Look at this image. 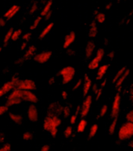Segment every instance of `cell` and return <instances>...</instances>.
<instances>
[{
    "mask_svg": "<svg viewBox=\"0 0 133 151\" xmlns=\"http://www.w3.org/2000/svg\"><path fill=\"white\" fill-rule=\"evenodd\" d=\"M61 122L62 121L58 116L48 113L47 117H45L43 122V129L49 132L52 137H56L58 132V127L61 124Z\"/></svg>",
    "mask_w": 133,
    "mask_h": 151,
    "instance_id": "1",
    "label": "cell"
},
{
    "mask_svg": "<svg viewBox=\"0 0 133 151\" xmlns=\"http://www.w3.org/2000/svg\"><path fill=\"white\" fill-rule=\"evenodd\" d=\"M133 136V123L125 122L122 124L118 131V139L121 141L129 139Z\"/></svg>",
    "mask_w": 133,
    "mask_h": 151,
    "instance_id": "2",
    "label": "cell"
},
{
    "mask_svg": "<svg viewBox=\"0 0 133 151\" xmlns=\"http://www.w3.org/2000/svg\"><path fill=\"white\" fill-rule=\"evenodd\" d=\"M58 75L62 77V83L66 85L73 80L75 75V69L71 66H68L62 68L59 71Z\"/></svg>",
    "mask_w": 133,
    "mask_h": 151,
    "instance_id": "3",
    "label": "cell"
},
{
    "mask_svg": "<svg viewBox=\"0 0 133 151\" xmlns=\"http://www.w3.org/2000/svg\"><path fill=\"white\" fill-rule=\"evenodd\" d=\"M22 98H21V90L18 88H15L13 90L10 95L7 97L6 99V106H11L14 105H18L21 104L22 102Z\"/></svg>",
    "mask_w": 133,
    "mask_h": 151,
    "instance_id": "4",
    "label": "cell"
},
{
    "mask_svg": "<svg viewBox=\"0 0 133 151\" xmlns=\"http://www.w3.org/2000/svg\"><path fill=\"white\" fill-rule=\"evenodd\" d=\"M104 57V50L103 48H99L97 50L96 57L91 60V62L88 63V68L90 70H96V68H99V62L103 60Z\"/></svg>",
    "mask_w": 133,
    "mask_h": 151,
    "instance_id": "5",
    "label": "cell"
},
{
    "mask_svg": "<svg viewBox=\"0 0 133 151\" xmlns=\"http://www.w3.org/2000/svg\"><path fill=\"white\" fill-rule=\"evenodd\" d=\"M120 107H121V95L119 93H117L115 95L112 107H111V116L112 118H114V119L117 118L120 113Z\"/></svg>",
    "mask_w": 133,
    "mask_h": 151,
    "instance_id": "6",
    "label": "cell"
},
{
    "mask_svg": "<svg viewBox=\"0 0 133 151\" xmlns=\"http://www.w3.org/2000/svg\"><path fill=\"white\" fill-rule=\"evenodd\" d=\"M36 84L32 79H24L20 80L17 88L20 90L33 91L36 89Z\"/></svg>",
    "mask_w": 133,
    "mask_h": 151,
    "instance_id": "7",
    "label": "cell"
},
{
    "mask_svg": "<svg viewBox=\"0 0 133 151\" xmlns=\"http://www.w3.org/2000/svg\"><path fill=\"white\" fill-rule=\"evenodd\" d=\"M92 102H93V98L91 96H87L86 98L85 99L84 102L82 103V105L81 106V110H80V116L82 118L86 117L89 113L90 111L91 105H92Z\"/></svg>",
    "mask_w": 133,
    "mask_h": 151,
    "instance_id": "8",
    "label": "cell"
},
{
    "mask_svg": "<svg viewBox=\"0 0 133 151\" xmlns=\"http://www.w3.org/2000/svg\"><path fill=\"white\" fill-rule=\"evenodd\" d=\"M52 54V51H44L34 56V60L39 63H45L51 58Z\"/></svg>",
    "mask_w": 133,
    "mask_h": 151,
    "instance_id": "9",
    "label": "cell"
},
{
    "mask_svg": "<svg viewBox=\"0 0 133 151\" xmlns=\"http://www.w3.org/2000/svg\"><path fill=\"white\" fill-rule=\"evenodd\" d=\"M21 98L23 100L30 102L32 104H36L38 101V98L37 97V96L32 93V91L21 90Z\"/></svg>",
    "mask_w": 133,
    "mask_h": 151,
    "instance_id": "10",
    "label": "cell"
},
{
    "mask_svg": "<svg viewBox=\"0 0 133 151\" xmlns=\"http://www.w3.org/2000/svg\"><path fill=\"white\" fill-rule=\"evenodd\" d=\"M63 110H64V107H63L61 104H58V103H52V104H50L49 106V112L48 113L52 114L53 115H56V116H60L63 113Z\"/></svg>",
    "mask_w": 133,
    "mask_h": 151,
    "instance_id": "11",
    "label": "cell"
},
{
    "mask_svg": "<svg viewBox=\"0 0 133 151\" xmlns=\"http://www.w3.org/2000/svg\"><path fill=\"white\" fill-rule=\"evenodd\" d=\"M27 117L31 122H37L38 120V109L34 104H31L27 110Z\"/></svg>",
    "mask_w": 133,
    "mask_h": 151,
    "instance_id": "12",
    "label": "cell"
},
{
    "mask_svg": "<svg viewBox=\"0 0 133 151\" xmlns=\"http://www.w3.org/2000/svg\"><path fill=\"white\" fill-rule=\"evenodd\" d=\"M76 38V34L75 32H70L69 34H68L64 38V42H63V49H68L70 45L75 42Z\"/></svg>",
    "mask_w": 133,
    "mask_h": 151,
    "instance_id": "13",
    "label": "cell"
},
{
    "mask_svg": "<svg viewBox=\"0 0 133 151\" xmlns=\"http://www.w3.org/2000/svg\"><path fill=\"white\" fill-rule=\"evenodd\" d=\"M96 48V44L93 42V41H88L86 44V50H85V54H86V59L90 58L93 56L94 50Z\"/></svg>",
    "mask_w": 133,
    "mask_h": 151,
    "instance_id": "14",
    "label": "cell"
},
{
    "mask_svg": "<svg viewBox=\"0 0 133 151\" xmlns=\"http://www.w3.org/2000/svg\"><path fill=\"white\" fill-rule=\"evenodd\" d=\"M14 86L13 82H12V81H7L6 83H5L4 85L1 87V88H0V98L2 96H3L6 94V93H9V92H10V90L14 89Z\"/></svg>",
    "mask_w": 133,
    "mask_h": 151,
    "instance_id": "15",
    "label": "cell"
},
{
    "mask_svg": "<svg viewBox=\"0 0 133 151\" xmlns=\"http://www.w3.org/2000/svg\"><path fill=\"white\" fill-rule=\"evenodd\" d=\"M92 80L90 79V78L88 76V75H85L84 77V85H83V95L84 96H86L88 94L89 90L91 89V87H92Z\"/></svg>",
    "mask_w": 133,
    "mask_h": 151,
    "instance_id": "16",
    "label": "cell"
},
{
    "mask_svg": "<svg viewBox=\"0 0 133 151\" xmlns=\"http://www.w3.org/2000/svg\"><path fill=\"white\" fill-rule=\"evenodd\" d=\"M19 10H20V6H17V5H14V6H12L8 9V11H6V13L4 14V17L7 19V20H9V19H11L12 17H14Z\"/></svg>",
    "mask_w": 133,
    "mask_h": 151,
    "instance_id": "17",
    "label": "cell"
},
{
    "mask_svg": "<svg viewBox=\"0 0 133 151\" xmlns=\"http://www.w3.org/2000/svg\"><path fill=\"white\" fill-rule=\"evenodd\" d=\"M36 47L35 46V45H31L29 47V49L25 52L24 55V57H23V59L24 60V61L28 60L32 58L33 56H34L35 52H36Z\"/></svg>",
    "mask_w": 133,
    "mask_h": 151,
    "instance_id": "18",
    "label": "cell"
},
{
    "mask_svg": "<svg viewBox=\"0 0 133 151\" xmlns=\"http://www.w3.org/2000/svg\"><path fill=\"white\" fill-rule=\"evenodd\" d=\"M108 68V64H104V65H102L101 67H99V69H98V71H97L96 80H101L103 78V77L104 76V75L106 73Z\"/></svg>",
    "mask_w": 133,
    "mask_h": 151,
    "instance_id": "19",
    "label": "cell"
},
{
    "mask_svg": "<svg viewBox=\"0 0 133 151\" xmlns=\"http://www.w3.org/2000/svg\"><path fill=\"white\" fill-rule=\"evenodd\" d=\"M97 33H98V28H97L96 23L95 20L92 21L90 24V28H89V32H88V36L90 38H95L96 37Z\"/></svg>",
    "mask_w": 133,
    "mask_h": 151,
    "instance_id": "20",
    "label": "cell"
},
{
    "mask_svg": "<svg viewBox=\"0 0 133 151\" xmlns=\"http://www.w3.org/2000/svg\"><path fill=\"white\" fill-rule=\"evenodd\" d=\"M53 26H54V24H53V23L52 22L50 23V24H48L47 26L43 29L42 32L40 33V35H39V39H42V38H45V37L49 33H50V31L52 29Z\"/></svg>",
    "mask_w": 133,
    "mask_h": 151,
    "instance_id": "21",
    "label": "cell"
},
{
    "mask_svg": "<svg viewBox=\"0 0 133 151\" xmlns=\"http://www.w3.org/2000/svg\"><path fill=\"white\" fill-rule=\"evenodd\" d=\"M129 74H130V70H129V69H127L126 70H125V72L122 75V76L118 80H117V81H116V83H115V87L116 88H120V87H121V85L122 83L124 82V81L125 80V78H126L127 77L129 76Z\"/></svg>",
    "mask_w": 133,
    "mask_h": 151,
    "instance_id": "22",
    "label": "cell"
},
{
    "mask_svg": "<svg viewBox=\"0 0 133 151\" xmlns=\"http://www.w3.org/2000/svg\"><path fill=\"white\" fill-rule=\"evenodd\" d=\"M9 116L10 117V119L17 124H21L23 122V117L20 114H16L14 113H9Z\"/></svg>",
    "mask_w": 133,
    "mask_h": 151,
    "instance_id": "23",
    "label": "cell"
},
{
    "mask_svg": "<svg viewBox=\"0 0 133 151\" xmlns=\"http://www.w3.org/2000/svg\"><path fill=\"white\" fill-rule=\"evenodd\" d=\"M52 0H50V1H48L47 3L45 4V6H44V8H43L42 11L41 12V16H42V17L46 16V14L51 11V7H52Z\"/></svg>",
    "mask_w": 133,
    "mask_h": 151,
    "instance_id": "24",
    "label": "cell"
},
{
    "mask_svg": "<svg viewBox=\"0 0 133 151\" xmlns=\"http://www.w3.org/2000/svg\"><path fill=\"white\" fill-rule=\"evenodd\" d=\"M87 126V122L85 119H81L80 122L78 124V128H77V132L78 133L83 132Z\"/></svg>",
    "mask_w": 133,
    "mask_h": 151,
    "instance_id": "25",
    "label": "cell"
},
{
    "mask_svg": "<svg viewBox=\"0 0 133 151\" xmlns=\"http://www.w3.org/2000/svg\"><path fill=\"white\" fill-rule=\"evenodd\" d=\"M126 70L127 69L125 67H123V68H121V69H120V70L117 71V73L116 74V75H115L114 78V80H113V83H116V81H117V80H118V79H119L122 76V75H123V74L125 72V70Z\"/></svg>",
    "mask_w": 133,
    "mask_h": 151,
    "instance_id": "26",
    "label": "cell"
},
{
    "mask_svg": "<svg viewBox=\"0 0 133 151\" xmlns=\"http://www.w3.org/2000/svg\"><path fill=\"white\" fill-rule=\"evenodd\" d=\"M97 131H98V125L96 124H93V126L91 127L90 131H89V134H88V139H92L96 135Z\"/></svg>",
    "mask_w": 133,
    "mask_h": 151,
    "instance_id": "27",
    "label": "cell"
},
{
    "mask_svg": "<svg viewBox=\"0 0 133 151\" xmlns=\"http://www.w3.org/2000/svg\"><path fill=\"white\" fill-rule=\"evenodd\" d=\"M13 33H14V28L13 27H11L10 29L7 32L6 35H5V38H4V40H3V42H4V43L6 45L7 42H9L10 39L12 38V35H13Z\"/></svg>",
    "mask_w": 133,
    "mask_h": 151,
    "instance_id": "28",
    "label": "cell"
},
{
    "mask_svg": "<svg viewBox=\"0 0 133 151\" xmlns=\"http://www.w3.org/2000/svg\"><path fill=\"white\" fill-rule=\"evenodd\" d=\"M117 118H114L112 123L111 124L110 127H109V133L110 135H113L116 129V126H117Z\"/></svg>",
    "mask_w": 133,
    "mask_h": 151,
    "instance_id": "29",
    "label": "cell"
},
{
    "mask_svg": "<svg viewBox=\"0 0 133 151\" xmlns=\"http://www.w3.org/2000/svg\"><path fill=\"white\" fill-rule=\"evenodd\" d=\"M21 34H22V30L21 29H17L16 30V31H14V33H13V35H12L11 39L14 41V42H15V41H17L19 37L21 35Z\"/></svg>",
    "mask_w": 133,
    "mask_h": 151,
    "instance_id": "30",
    "label": "cell"
},
{
    "mask_svg": "<svg viewBox=\"0 0 133 151\" xmlns=\"http://www.w3.org/2000/svg\"><path fill=\"white\" fill-rule=\"evenodd\" d=\"M105 19H106V17H105V14L104 13L99 12V14L96 15L97 22L99 23V24H103L105 21Z\"/></svg>",
    "mask_w": 133,
    "mask_h": 151,
    "instance_id": "31",
    "label": "cell"
},
{
    "mask_svg": "<svg viewBox=\"0 0 133 151\" xmlns=\"http://www.w3.org/2000/svg\"><path fill=\"white\" fill-rule=\"evenodd\" d=\"M73 134V129L71 126H68L64 131V136L66 138H70Z\"/></svg>",
    "mask_w": 133,
    "mask_h": 151,
    "instance_id": "32",
    "label": "cell"
},
{
    "mask_svg": "<svg viewBox=\"0 0 133 151\" xmlns=\"http://www.w3.org/2000/svg\"><path fill=\"white\" fill-rule=\"evenodd\" d=\"M41 20H42V17H38L35 20L34 23H33V24L30 27V29L32 30V31H33V30H35V28H36L37 27H38V24L41 22Z\"/></svg>",
    "mask_w": 133,
    "mask_h": 151,
    "instance_id": "33",
    "label": "cell"
},
{
    "mask_svg": "<svg viewBox=\"0 0 133 151\" xmlns=\"http://www.w3.org/2000/svg\"><path fill=\"white\" fill-rule=\"evenodd\" d=\"M106 111H107V105L104 104V105H103V106H102L101 109H100V111H99V116H98V117H104V115L106 114Z\"/></svg>",
    "mask_w": 133,
    "mask_h": 151,
    "instance_id": "34",
    "label": "cell"
},
{
    "mask_svg": "<svg viewBox=\"0 0 133 151\" xmlns=\"http://www.w3.org/2000/svg\"><path fill=\"white\" fill-rule=\"evenodd\" d=\"M12 82H13V84H14V89L15 88H17V87H18V85L19 83H20V79H19L18 77H16L15 75H14V76L12 77Z\"/></svg>",
    "mask_w": 133,
    "mask_h": 151,
    "instance_id": "35",
    "label": "cell"
},
{
    "mask_svg": "<svg viewBox=\"0 0 133 151\" xmlns=\"http://www.w3.org/2000/svg\"><path fill=\"white\" fill-rule=\"evenodd\" d=\"M32 138H33V135H32V133L30 132H26L24 133V135H23V139H24L25 141H28V140L32 139Z\"/></svg>",
    "mask_w": 133,
    "mask_h": 151,
    "instance_id": "36",
    "label": "cell"
},
{
    "mask_svg": "<svg viewBox=\"0 0 133 151\" xmlns=\"http://www.w3.org/2000/svg\"><path fill=\"white\" fill-rule=\"evenodd\" d=\"M126 120L128 121V122H131V123H133V109L127 113Z\"/></svg>",
    "mask_w": 133,
    "mask_h": 151,
    "instance_id": "37",
    "label": "cell"
},
{
    "mask_svg": "<svg viewBox=\"0 0 133 151\" xmlns=\"http://www.w3.org/2000/svg\"><path fill=\"white\" fill-rule=\"evenodd\" d=\"M70 114V109L69 106H64V110H63V117H69Z\"/></svg>",
    "mask_w": 133,
    "mask_h": 151,
    "instance_id": "38",
    "label": "cell"
},
{
    "mask_svg": "<svg viewBox=\"0 0 133 151\" xmlns=\"http://www.w3.org/2000/svg\"><path fill=\"white\" fill-rule=\"evenodd\" d=\"M11 150V145L9 143H6L2 147L0 148V151H10Z\"/></svg>",
    "mask_w": 133,
    "mask_h": 151,
    "instance_id": "39",
    "label": "cell"
},
{
    "mask_svg": "<svg viewBox=\"0 0 133 151\" xmlns=\"http://www.w3.org/2000/svg\"><path fill=\"white\" fill-rule=\"evenodd\" d=\"M37 9H38V4H37L36 2H35L34 3L32 4V7H31V9H30V14H34Z\"/></svg>",
    "mask_w": 133,
    "mask_h": 151,
    "instance_id": "40",
    "label": "cell"
},
{
    "mask_svg": "<svg viewBox=\"0 0 133 151\" xmlns=\"http://www.w3.org/2000/svg\"><path fill=\"white\" fill-rule=\"evenodd\" d=\"M8 106H0V116H2V114H4L5 113H6L8 111Z\"/></svg>",
    "mask_w": 133,
    "mask_h": 151,
    "instance_id": "41",
    "label": "cell"
},
{
    "mask_svg": "<svg viewBox=\"0 0 133 151\" xmlns=\"http://www.w3.org/2000/svg\"><path fill=\"white\" fill-rule=\"evenodd\" d=\"M66 53H67L68 56H70V57H74V56L76 55V52L74 50H72V49H68Z\"/></svg>",
    "mask_w": 133,
    "mask_h": 151,
    "instance_id": "42",
    "label": "cell"
},
{
    "mask_svg": "<svg viewBox=\"0 0 133 151\" xmlns=\"http://www.w3.org/2000/svg\"><path fill=\"white\" fill-rule=\"evenodd\" d=\"M31 37H32V33H30V32H27V33H25L24 35H23V39L26 42L27 41H29L31 39Z\"/></svg>",
    "mask_w": 133,
    "mask_h": 151,
    "instance_id": "43",
    "label": "cell"
},
{
    "mask_svg": "<svg viewBox=\"0 0 133 151\" xmlns=\"http://www.w3.org/2000/svg\"><path fill=\"white\" fill-rule=\"evenodd\" d=\"M81 81H81V79H79L78 81V82L75 84V86L73 87V90H74V91L77 90V89H78V88L80 87V86H81Z\"/></svg>",
    "mask_w": 133,
    "mask_h": 151,
    "instance_id": "44",
    "label": "cell"
},
{
    "mask_svg": "<svg viewBox=\"0 0 133 151\" xmlns=\"http://www.w3.org/2000/svg\"><path fill=\"white\" fill-rule=\"evenodd\" d=\"M92 89H93V93H95V94L96 95L97 93H98V91H99V88H98V86H97L96 83H94L92 86Z\"/></svg>",
    "mask_w": 133,
    "mask_h": 151,
    "instance_id": "45",
    "label": "cell"
},
{
    "mask_svg": "<svg viewBox=\"0 0 133 151\" xmlns=\"http://www.w3.org/2000/svg\"><path fill=\"white\" fill-rule=\"evenodd\" d=\"M77 117L78 116H76L75 114H73L71 117H70V122L71 124H74L76 122V120H77Z\"/></svg>",
    "mask_w": 133,
    "mask_h": 151,
    "instance_id": "46",
    "label": "cell"
},
{
    "mask_svg": "<svg viewBox=\"0 0 133 151\" xmlns=\"http://www.w3.org/2000/svg\"><path fill=\"white\" fill-rule=\"evenodd\" d=\"M50 146L49 145H44L41 148V151H50Z\"/></svg>",
    "mask_w": 133,
    "mask_h": 151,
    "instance_id": "47",
    "label": "cell"
},
{
    "mask_svg": "<svg viewBox=\"0 0 133 151\" xmlns=\"http://www.w3.org/2000/svg\"><path fill=\"white\" fill-rule=\"evenodd\" d=\"M102 91H103V88H99V91H98V93H97V94H96V100H99V97L101 96Z\"/></svg>",
    "mask_w": 133,
    "mask_h": 151,
    "instance_id": "48",
    "label": "cell"
},
{
    "mask_svg": "<svg viewBox=\"0 0 133 151\" xmlns=\"http://www.w3.org/2000/svg\"><path fill=\"white\" fill-rule=\"evenodd\" d=\"M129 97H130L131 101L133 102V86H132L130 90H129Z\"/></svg>",
    "mask_w": 133,
    "mask_h": 151,
    "instance_id": "49",
    "label": "cell"
},
{
    "mask_svg": "<svg viewBox=\"0 0 133 151\" xmlns=\"http://www.w3.org/2000/svg\"><path fill=\"white\" fill-rule=\"evenodd\" d=\"M24 62V60L23 59V57H21V58H19L18 60H17L15 61V63H16V64H22Z\"/></svg>",
    "mask_w": 133,
    "mask_h": 151,
    "instance_id": "50",
    "label": "cell"
},
{
    "mask_svg": "<svg viewBox=\"0 0 133 151\" xmlns=\"http://www.w3.org/2000/svg\"><path fill=\"white\" fill-rule=\"evenodd\" d=\"M6 25V20L4 18H0V27H4Z\"/></svg>",
    "mask_w": 133,
    "mask_h": 151,
    "instance_id": "51",
    "label": "cell"
},
{
    "mask_svg": "<svg viewBox=\"0 0 133 151\" xmlns=\"http://www.w3.org/2000/svg\"><path fill=\"white\" fill-rule=\"evenodd\" d=\"M62 97H63V99H68V93L65 92V91H63V92H62Z\"/></svg>",
    "mask_w": 133,
    "mask_h": 151,
    "instance_id": "52",
    "label": "cell"
},
{
    "mask_svg": "<svg viewBox=\"0 0 133 151\" xmlns=\"http://www.w3.org/2000/svg\"><path fill=\"white\" fill-rule=\"evenodd\" d=\"M114 55H115L114 52V51H111V52L108 53V57L110 59H113L114 57Z\"/></svg>",
    "mask_w": 133,
    "mask_h": 151,
    "instance_id": "53",
    "label": "cell"
},
{
    "mask_svg": "<svg viewBox=\"0 0 133 151\" xmlns=\"http://www.w3.org/2000/svg\"><path fill=\"white\" fill-rule=\"evenodd\" d=\"M54 82H55V78H53V77H52V78L49 80V85H50V86H52V85L54 84Z\"/></svg>",
    "mask_w": 133,
    "mask_h": 151,
    "instance_id": "54",
    "label": "cell"
},
{
    "mask_svg": "<svg viewBox=\"0 0 133 151\" xmlns=\"http://www.w3.org/2000/svg\"><path fill=\"white\" fill-rule=\"evenodd\" d=\"M112 6H113V4L111 3V2H109V3H107V4L106 5V6H105V9H106V10H108V9H110L112 7Z\"/></svg>",
    "mask_w": 133,
    "mask_h": 151,
    "instance_id": "55",
    "label": "cell"
},
{
    "mask_svg": "<svg viewBox=\"0 0 133 151\" xmlns=\"http://www.w3.org/2000/svg\"><path fill=\"white\" fill-rule=\"evenodd\" d=\"M4 138H5V136H4V135H3V133L0 132V143H1V142H4Z\"/></svg>",
    "mask_w": 133,
    "mask_h": 151,
    "instance_id": "56",
    "label": "cell"
},
{
    "mask_svg": "<svg viewBox=\"0 0 133 151\" xmlns=\"http://www.w3.org/2000/svg\"><path fill=\"white\" fill-rule=\"evenodd\" d=\"M51 16H52V11H50V13H48V14H46V16L45 17V20H49V19L51 17Z\"/></svg>",
    "mask_w": 133,
    "mask_h": 151,
    "instance_id": "57",
    "label": "cell"
},
{
    "mask_svg": "<svg viewBox=\"0 0 133 151\" xmlns=\"http://www.w3.org/2000/svg\"><path fill=\"white\" fill-rule=\"evenodd\" d=\"M26 46H27V43L26 42H23L22 45H21V47H20V50H24L25 48H26Z\"/></svg>",
    "mask_w": 133,
    "mask_h": 151,
    "instance_id": "58",
    "label": "cell"
},
{
    "mask_svg": "<svg viewBox=\"0 0 133 151\" xmlns=\"http://www.w3.org/2000/svg\"><path fill=\"white\" fill-rule=\"evenodd\" d=\"M106 79H105V80H104V81H103V82H102V83H101V86H100V88H104V86H106Z\"/></svg>",
    "mask_w": 133,
    "mask_h": 151,
    "instance_id": "59",
    "label": "cell"
},
{
    "mask_svg": "<svg viewBox=\"0 0 133 151\" xmlns=\"http://www.w3.org/2000/svg\"><path fill=\"white\" fill-rule=\"evenodd\" d=\"M129 147H130V148H133V140L132 141H131V142H129Z\"/></svg>",
    "mask_w": 133,
    "mask_h": 151,
    "instance_id": "60",
    "label": "cell"
},
{
    "mask_svg": "<svg viewBox=\"0 0 133 151\" xmlns=\"http://www.w3.org/2000/svg\"><path fill=\"white\" fill-rule=\"evenodd\" d=\"M2 51V47H0V52Z\"/></svg>",
    "mask_w": 133,
    "mask_h": 151,
    "instance_id": "61",
    "label": "cell"
},
{
    "mask_svg": "<svg viewBox=\"0 0 133 151\" xmlns=\"http://www.w3.org/2000/svg\"><path fill=\"white\" fill-rule=\"evenodd\" d=\"M132 151H133V150H132Z\"/></svg>",
    "mask_w": 133,
    "mask_h": 151,
    "instance_id": "62",
    "label": "cell"
}]
</instances>
